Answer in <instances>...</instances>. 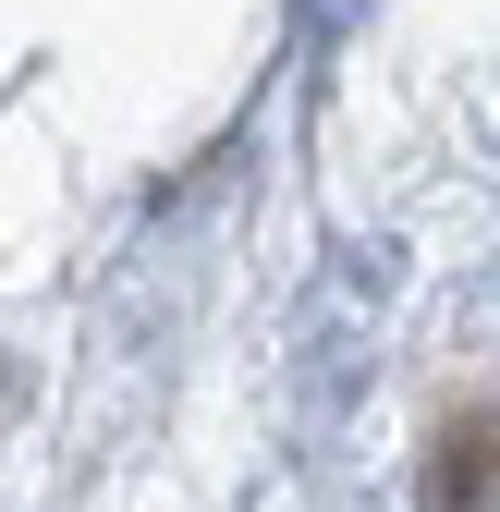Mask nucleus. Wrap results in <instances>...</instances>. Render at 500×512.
Here are the masks:
<instances>
[{
	"label": "nucleus",
	"instance_id": "1",
	"mask_svg": "<svg viewBox=\"0 0 500 512\" xmlns=\"http://www.w3.org/2000/svg\"><path fill=\"white\" fill-rule=\"evenodd\" d=\"M427 500H440V512H488V500H500V403H476V415H452V427H440Z\"/></svg>",
	"mask_w": 500,
	"mask_h": 512
}]
</instances>
